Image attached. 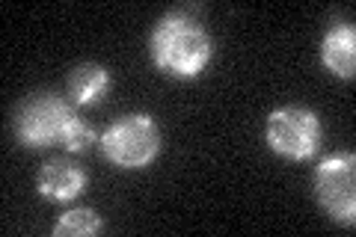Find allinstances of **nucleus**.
Wrapping results in <instances>:
<instances>
[{
    "label": "nucleus",
    "mask_w": 356,
    "mask_h": 237,
    "mask_svg": "<svg viewBox=\"0 0 356 237\" xmlns=\"http://www.w3.org/2000/svg\"><path fill=\"white\" fill-rule=\"evenodd\" d=\"M152 56L175 77H196L211 60V39L187 15H166L152 36Z\"/></svg>",
    "instance_id": "f257e3e1"
},
{
    "label": "nucleus",
    "mask_w": 356,
    "mask_h": 237,
    "mask_svg": "<svg viewBox=\"0 0 356 237\" xmlns=\"http://www.w3.org/2000/svg\"><path fill=\"white\" fill-rule=\"evenodd\" d=\"M324 63L332 74L339 77H353L356 65V33L350 24L332 27L324 36Z\"/></svg>",
    "instance_id": "0eeeda50"
},
{
    "label": "nucleus",
    "mask_w": 356,
    "mask_h": 237,
    "mask_svg": "<svg viewBox=\"0 0 356 237\" xmlns=\"http://www.w3.org/2000/svg\"><path fill=\"white\" fill-rule=\"evenodd\" d=\"M321 125L312 110L303 107H282L267 119V142L273 152H280L294 161H306L318 152Z\"/></svg>",
    "instance_id": "20e7f679"
},
{
    "label": "nucleus",
    "mask_w": 356,
    "mask_h": 237,
    "mask_svg": "<svg viewBox=\"0 0 356 237\" xmlns=\"http://www.w3.org/2000/svg\"><path fill=\"white\" fill-rule=\"evenodd\" d=\"M83 184H86V175L74 163H65V161L44 163L39 172V193L54 202H69L74 196H81Z\"/></svg>",
    "instance_id": "423d86ee"
},
{
    "label": "nucleus",
    "mask_w": 356,
    "mask_h": 237,
    "mask_svg": "<svg viewBox=\"0 0 356 237\" xmlns=\"http://www.w3.org/2000/svg\"><path fill=\"white\" fill-rule=\"evenodd\" d=\"M98 229H102V222H98L92 211H69L54 225V234L57 237H86V234H95Z\"/></svg>",
    "instance_id": "1a4fd4ad"
},
{
    "label": "nucleus",
    "mask_w": 356,
    "mask_h": 237,
    "mask_svg": "<svg viewBox=\"0 0 356 237\" xmlns=\"http://www.w3.org/2000/svg\"><path fill=\"white\" fill-rule=\"evenodd\" d=\"M353 154L330 157L318 166V199L339 222H353L356 213V193H353Z\"/></svg>",
    "instance_id": "39448f33"
},
{
    "label": "nucleus",
    "mask_w": 356,
    "mask_h": 237,
    "mask_svg": "<svg viewBox=\"0 0 356 237\" xmlns=\"http://www.w3.org/2000/svg\"><path fill=\"white\" fill-rule=\"evenodd\" d=\"M89 142H92V128L83 125L81 119H74L72 125L65 128L63 140H60V145L69 149V152H83V149H89Z\"/></svg>",
    "instance_id": "9d476101"
},
{
    "label": "nucleus",
    "mask_w": 356,
    "mask_h": 237,
    "mask_svg": "<svg viewBox=\"0 0 356 237\" xmlns=\"http://www.w3.org/2000/svg\"><path fill=\"white\" fill-rule=\"evenodd\" d=\"M77 116L74 110L65 104L57 95H36L30 98L18 113L15 131L18 140L27 145V149H42V145H51L63 140L65 128L72 125Z\"/></svg>",
    "instance_id": "7ed1b4c3"
},
{
    "label": "nucleus",
    "mask_w": 356,
    "mask_h": 237,
    "mask_svg": "<svg viewBox=\"0 0 356 237\" xmlns=\"http://www.w3.org/2000/svg\"><path fill=\"white\" fill-rule=\"evenodd\" d=\"M107 83H110V77H107V72L102 69V65H81L69 81L77 104H95V101L104 95Z\"/></svg>",
    "instance_id": "6e6552de"
},
{
    "label": "nucleus",
    "mask_w": 356,
    "mask_h": 237,
    "mask_svg": "<svg viewBox=\"0 0 356 237\" xmlns=\"http://www.w3.org/2000/svg\"><path fill=\"white\" fill-rule=\"evenodd\" d=\"M102 149L116 166L140 169L158 154V128L143 113L140 116H125L107 128Z\"/></svg>",
    "instance_id": "f03ea898"
}]
</instances>
